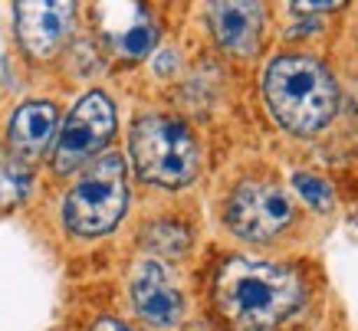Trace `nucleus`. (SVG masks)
<instances>
[{"label":"nucleus","instance_id":"f257e3e1","mask_svg":"<svg viewBox=\"0 0 358 331\" xmlns=\"http://www.w3.org/2000/svg\"><path fill=\"white\" fill-rule=\"evenodd\" d=\"M306 299L303 276L282 263L227 259L214 282V302L230 328L273 331L293 318Z\"/></svg>","mask_w":358,"mask_h":331},{"label":"nucleus","instance_id":"f03ea898","mask_svg":"<svg viewBox=\"0 0 358 331\" xmlns=\"http://www.w3.org/2000/svg\"><path fill=\"white\" fill-rule=\"evenodd\" d=\"M263 98L280 128L299 138L319 135L338 112V86L332 73L309 56H276L263 75Z\"/></svg>","mask_w":358,"mask_h":331},{"label":"nucleus","instance_id":"7ed1b4c3","mask_svg":"<svg viewBox=\"0 0 358 331\" xmlns=\"http://www.w3.org/2000/svg\"><path fill=\"white\" fill-rule=\"evenodd\" d=\"M129 151L141 181L158 187H187L201 171V151L187 125L164 115H141L131 125Z\"/></svg>","mask_w":358,"mask_h":331},{"label":"nucleus","instance_id":"20e7f679","mask_svg":"<svg viewBox=\"0 0 358 331\" xmlns=\"http://www.w3.org/2000/svg\"><path fill=\"white\" fill-rule=\"evenodd\" d=\"M129 210V181L122 154H102L79 184L66 193L63 223L73 236H106L112 233Z\"/></svg>","mask_w":358,"mask_h":331},{"label":"nucleus","instance_id":"39448f33","mask_svg":"<svg viewBox=\"0 0 358 331\" xmlns=\"http://www.w3.org/2000/svg\"><path fill=\"white\" fill-rule=\"evenodd\" d=\"M115 135V105L106 92H86L69 112V118L59 128V138L53 145V164L56 174H73L83 164L96 158Z\"/></svg>","mask_w":358,"mask_h":331},{"label":"nucleus","instance_id":"423d86ee","mask_svg":"<svg viewBox=\"0 0 358 331\" xmlns=\"http://www.w3.org/2000/svg\"><path fill=\"white\" fill-rule=\"evenodd\" d=\"M230 233L250 243H266L293 223V203L270 181H243L227 200Z\"/></svg>","mask_w":358,"mask_h":331},{"label":"nucleus","instance_id":"0eeeda50","mask_svg":"<svg viewBox=\"0 0 358 331\" xmlns=\"http://www.w3.org/2000/svg\"><path fill=\"white\" fill-rule=\"evenodd\" d=\"M13 13H17L20 46L36 59H50L73 30L76 7L66 3V0H23L13 7Z\"/></svg>","mask_w":358,"mask_h":331},{"label":"nucleus","instance_id":"6e6552de","mask_svg":"<svg viewBox=\"0 0 358 331\" xmlns=\"http://www.w3.org/2000/svg\"><path fill=\"white\" fill-rule=\"evenodd\" d=\"M131 302L141 318L155 328H174L185 315L181 288L158 259H141L131 272Z\"/></svg>","mask_w":358,"mask_h":331},{"label":"nucleus","instance_id":"1a4fd4ad","mask_svg":"<svg viewBox=\"0 0 358 331\" xmlns=\"http://www.w3.org/2000/svg\"><path fill=\"white\" fill-rule=\"evenodd\" d=\"M96 23L102 40L115 50L119 56H129V59H141L148 56L158 43V23L148 13V7L141 3H99L96 7Z\"/></svg>","mask_w":358,"mask_h":331},{"label":"nucleus","instance_id":"9d476101","mask_svg":"<svg viewBox=\"0 0 358 331\" xmlns=\"http://www.w3.org/2000/svg\"><path fill=\"white\" fill-rule=\"evenodd\" d=\"M210 30L227 53L253 56L263 40V7L260 3H214Z\"/></svg>","mask_w":358,"mask_h":331},{"label":"nucleus","instance_id":"9b49d317","mask_svg":"<svg viewBox=\"0 0 358 331\" xmlns=\"http://www.w3.org/2000/svg\"><path fill=\"white\" fill-rule=\"evenodd\" d=\"M56 122H59V112H56L53 102H27V105L17 108L10 118V131H7L13 158L23 161V164L40 158L53 145Z\"/></svg>","mask_w":358,"mask_h":331},{"label":"nucleus","instance_id":"f8f14e48","mask_svg":"<svg viewBox=\"0 0 358 331\" xmlns=\"http://www.w3.org/2000/svg\"><path fill=\"white\" fill-rule=\"evenodd\" d=\"M33 187L30 168L17 158H0V210H13L27 200Z\"/></svg>","mask_w":358,"mask_h":331},{"label":"nucleus","instance_id":"ddd939ff","mask_svg":"<svg viewBox=\"0 0 358 331\" xmlns=\"http://www.w3.org/2000/svg\"><path fill=\"white\" fill-rule=\"evenodd\" d=\"M145 243L152 253H162V256H181L191 243V236L181 230L178 223H155L145 236Z\"/></svg>","mask_w":358,"mask_h":331},{"label":"nucleus","instance_id":"4468645a","mask_svg":"<svg viewBox=\"0 0 358 331\" xmlns=\"http://www.w3.org/2000/svg\"><path fill=\"white\" fill-rule=\"evenodd\" d=\"M293 187L303 193V200L309 203L313 210H332V203H336L332 184L322 181V177H315V174H309V171L293 174Z\"/></svg>","mask_w":358,"mask_h":331},{"label":"nucleus","instance_id":"2eb2a0df","mask_svg":"<svg viewBox=\"0 0 358 331\" xmlns=\"http://www.w3.org/2000/svg\"><path fill=\"white\" fill-rule=\"evenodd\" d=\"M293 10H299V13H329V10H342V3H293Z\"/></svg>","mask_w":358,"mask_h":331},{"label":"nucleus","instance_id":"dca6fc26","mask_svg":"<svg viewBox=\"0 0 358 331\" xmlns=\"http://www.w3.org/2000/svg\"><path fill=\"white\" fill-rule=\"evenodd\" d=\"M92 331H129V325H122V321H115V318H102V321H96Z\"/></svg>","mask_w":358,"mask_h":331}]
</instances>
